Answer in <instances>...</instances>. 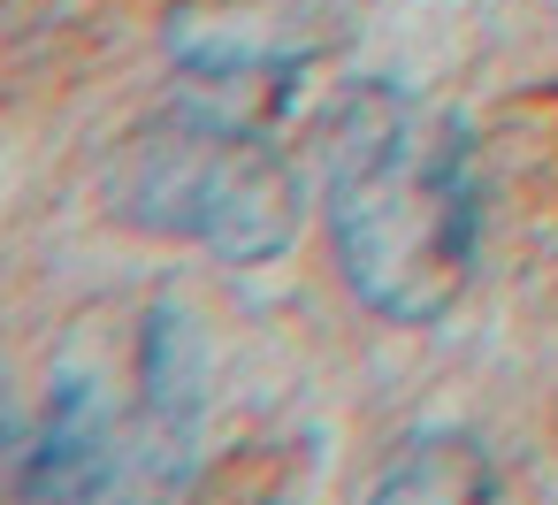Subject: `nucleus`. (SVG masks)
Instances as JSON below:
<instances>
[{
  "label": "nucleus",
  "mask_w": 558,
  "mask_h": 505,
  "mask_svg": "<svg viewBox=\"0 0 558 505\" xmlns=\"http://www.w3.org/2000/svg\"><path fill=\"white\" fill-rule=\"evenodd\" d=\"M322 215L344 284L390 322H436L482 245L466 131L398 85H360L322 123Z\"/></svg>",
  "instance_id": "obj_1"
},
{
  "label": "nucleus",
  "mask_w": 558,
  "mask_h": 505,
  "mask_svg": "<svg viewBox=\"0 0 558 505\" xmlns=\"http://www.w3.org/2000/svg\"><path fill=\"white\" fill-rule=\"evenodd\" d=\"M116 215L161 238H199L222 261H276L299 230V169L260 116L222 100H177L146 116L108 177Z\"/></svg>",
  "instance_id": "obj_2"
},
{
  "label": "nucleus",
  "mask_w": 558,
  "mask_h": 505,
  "mask_svg": "<svg viewBox=\"0 0 558 505\" xmlns=\"http://www.w3.org/2000/svg\"><path fill=\"white\" fill-rule=\"evenodd\" d=\"M169 55L207 100L268 123L314 62V16L306 0H177Z\"/></svg>",
  "instance_id": "obj_3"
},
{
  "label": "nucleus",
  "mask_w": 558,
  "mask_h": 505,
  "mask_svg": "<svg viewBox=\"0 0 558 505\" xmlns=\"http://www.w3.org/2000/svg\"><path fill=\"white\" fill-rule=\"evenodd\" d=\"M123 452H131L123 444V413L85 375H70L54 390L47 421H39V444L24 459V490L32 497H100V490L123 482Z\"/></svg>",
  "instance_id": "obj_4"
},
{
  "label": "nucleus",
  "mask_w": 558,
  "mask_h": 505,
  "mask_svg": "<svg viewBox=\"0 0 558 505\" xmlns=\"http://www.w3.org/2000/svg\"><path fill=\"white\" fill-rule=\"evenodd\" d=\"M489 467L466 436H413L405 459L375 482V497H482Z\"/></svg>",
  "instance_id": "obj_5"
}]
</instances>
